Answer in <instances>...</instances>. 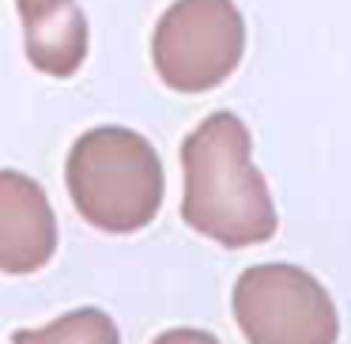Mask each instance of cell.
I'll return each instance as SVG.
<instances>
[{"label":"cell","instance_id":"obj_1","mask_svg":"<svg viewBox=\"0 0 351 344\" xmlns=\"http://www.w3.org/2000/svg\"><path fill=\"white\" fill-rule=\"evenodd\" d=\"M182 220L197 235L227 250L261 246L276 235L280 212L238 114L215 110L182 140Z\"/></svg>","mask_w":351,"mask_h":344},{"label":"cell","instance_id":"obj_2","mask_svg":"<svg viewBox=\"0 0 351 344\" xmlns=\"http://www.w3.org/2000/svg\"><path fill=\"white\" fill-rule=\"evenodd\" d=\"M76 212L106 235L144 231L159 216L167 178L152 140L125 125H95L80 133L64 163Z\"/></svg>","mask_w":351,"mask_h":344},{"label":"cell","instance_id":"obj_3","mask_svg":"<svg viewBox=\"0 0 351 344\" xmlns=\"http://www.w3.org/2000/svg\"><path fill=\"white\" fill-rule=\"evenodd\" d=\"M245 54V19L234 0H174L152 34V65L170 91L204 95L227 84Z\"/></svg>","mask_w":351,"mask_h":344},{"label":"cell","instance_id":"obj_4","mask_svg":"<svg viewBox=\"0 0 351 344\" xmlns=\"http://www.w3.org/2000/svg\"><path fill=\"white\" fill-rule=\"evenodd\" d=\"M234 321L250 344H336L340 314L313 273L265 261L234 280Z\"/></svg>","mask_w":351,"mask_h":344},{"label":"cell","instance_id":"obj_5","mask_svg":"<svg viewBox=\"0 0 351 344\" xmlns=\"http://www.w3.org/2000/svg\"><path fill=\"white\" fill-rule=\"evenodd\" d=\"M57 253V216L23 170H0V273L31 276Z\"/></svg>","mask_w":351,"mask_h":344},{"label":"cell","instance_id":"obj_6","mask_svg":"<svg viewBox=\"0 0 351 344\" xmlns=\"http://www.w3.org/2000/svg\"><path fill=\"white\" fill-rule=\"evenodd\" d=\"M23 23V54L38 72L69 80L87 61V16L76 0H16Z\"/></svg>","mask_w":351,"mask_h":344},{"label":"cell","instance_id":"obj_7","mask_svg":"<svg viewBox=\"0 0 351 344\" xmlns=\"http://www.w3.org/2000/svg\"><path fill=\"white\" fill-rule=\"evenodd\" d=\"M12 344H121V333L106 310L80 306L42 329H16Z\"/></svg>","mask_w":351,"mask_h":344},{"label":"cell","instance_id":"obj_8","mask_svg":"<svg viewBox=\"0 0 351 344\" xmlns=\"http://www.w3.org/2000/svg\"><path fill=\"white\" fill-rule=\"evenodd\" d=\"M152 344H219L212 333H204V329H189V325H182V329H167V333H159Z\"/></svg>","mask_w":351,"mask_h":344}]
</instances>
